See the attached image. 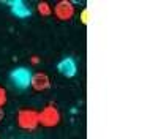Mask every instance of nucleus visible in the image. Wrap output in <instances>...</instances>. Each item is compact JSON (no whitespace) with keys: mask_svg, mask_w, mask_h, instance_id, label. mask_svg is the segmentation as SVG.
Returning a JSON list of instances; mask_svg holds the SVG:
<instances>
[{"mask_svg":"<svg viewBox=\"0 0 158 139\" xmlns=\"http://www.w3.org/2000/svg\"><path fill=\"white\" fill-rule=\"evenodd\" d=\"M10 78H11V82L18 88H27V87H30L32 71L25 67H19V68H15L10 73Z\"/></svg>","mask_w":158,"mask_h":139,"instance_id":"3","label":"nucleus"},{"mask_svg":"<svg viewBox=\"0 0 158 139\" xmlns=\"http://www.w3.org/2000/svg\"><path fill=\"white\" fill-rule=\"evenodd\" d=\"M81 21H82L84 24L89 22V11H87V10H84V11L81 13Z\"/></svg>","mask_w":158,"mask_h":139,"instance_id":"10","label":"nucleus"},{"mask_svg":"<svg viewBox=\"0 0 158 139\" xmlns=\"http://www.w3.org/2000/svg\"><path fill=\"white\" fill-rule=\"evenodd\" d=\"M60 120H62L60 111L54 104H48L41 111H38V122L44 128H54L60 123Z\"/></svg>","mask_w":158,"mask_h":139,"instance_id":"2","label":"nucleus"},{"mask_svg":"<svg viewBox=\"0 0 158 139\" xmlns=\"http://www.w3.org/2000/svg\"><path fill=\"white\" fill-rule=\"evenodd\" d=\"M57 70L62 76H65V78H73V76H76V73H77V65H76L74 59L65 57L57 63Z\"/></svg>","mask_w":158,"mask_h":139,"instance_id":"6","label":"nucleus"},{"mask_svg":"<svg viewBox=\"0 0 158 139\" xmlns=\"http://www.w3.org/2000/svg\"><path fill=\"white\" fill-rule=\"evenodd\" d=\"M30 62H32V63H38L40 59H38V57H30Z\"/></svg>","mask_w":158,"mask_h":139,"instance_id":"11","label":"nucleus"},{"mask_svg":"<svg viewBox=\"0 0 158 139\" xmlns=\"http://www.w3.org/2000/svg\"><path fill=\"white\" fill-rule=\"evenodd\" d=\"M30 85L35 92H46L51 88V79L49 76L43 71H36L32 73V79H30Z\"/></svg>","mask_w":158,"mask_h":139,"instance_id":"5","label":"nucleus"},{"mask_svg":"<svg viewBox=\"0 0 158 139\" xmlns=\"http://www.w3.org/2000/svg\"><path fill=\"white\" fill-rule=\"evenodd\" d=\"M3 117H5V114H3V109H0V122L3 120Z\"/></svg>","mask_w":158,"mask_h":139,"instance_id":"12","label":"nucleus"},{"mask_svg":"<svg viewBox=\"0 0 158 139\" xmlns=\"http://www.w3.org/2000/svg\"><path fill=\"white\" fill-rule=\"evenodd\" d=\"M52 14L59 21H70L74 16V5L68 0H60L52 8Z\"/></svg>","mask_w":158,"mask_h":139,"instance_id":"4","label":"nucleus"},{"mask_svg":"<svg viewBox=\"0 0 158 139\" xmlns=\"http://www.w3.org/2000/svg\"><path fill=\"white\" fill-rule=\"evenodd\" d=\"M8 6L11 10V13L18 18H29L30 16V8L25 5V2H22V0H11V2H8Z\"/></svg>","mask_w":158,"mask_h":139,"instance_id":"7","label":"nucleus"},{"mask_svg":"<svg viewBox=\"0 0 158 139\" xmlns=\"http://www.w3.org/2000/svg\"><path fill=\"white\" fill-rule=\"evenodd\" d=\"M36 11H38V14H41V16L46 18V16H51L52 14V6L48 2H38Z\"/></svg>","mask_w":158,"mask_h":139,"instance_id":"8","label":"nucleus"},{"mask_svg":"<svg viewBox=\"0 0 158 139\" xmlns=\"http://www.w3.org/2000/svg\"><path fill=\"white\" fill-rule=\"evenodd\" d=\"M6 104V90L0 85V109Z\"/></svg>","mask_w":158,"mask_h":139,"instance_id":"9","label":"nucleus"},{"mask_svg":"<svg viewBox=\"0 0 158 139\" xmlns=\"http://www.w3.org/2000/svg\"><path fill=\"white\" fill-rule=\"evenodd\" d=\"M16 122L19 125V128H22L24 131H33L40 126L38 122V111L30 109V108H24L19 109L16 114Z\"/></svg>","mask_w":158,"mask_h":139,"instance_id":"1","label":"nucleus"}]
</instances>
